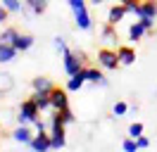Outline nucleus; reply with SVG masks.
I'll list each match as a JSON object with an SVG mask.
<instances>
[{
    "mask_svg": "<svg viewBox=\"0 0 157 152\" xmlns=\"http://www.w3.org/2000/svg\"><path fill=\"white\" fill-rule=\"evenodd\" d=\"M40 109L36 107V102L33 100H24V102L19 104V112H17V124H33L36 119H38Z\"/></svg>",
    "mask_w": 157,
    "mask_h": 152,
    "instance_id": "f257e3e1",
    "label": "nucleus"
},
{
    "mask_svg": "<svg viewBox=\"0 0 157 152\" xmlns=\"http://www.w3.org/2000/svg\"><path fill=\"white\" fill-rule=\"evenodd\" d=\"M98 64L102 66V69H107V71H114L117 66H121L117 50H112V48H102V50H98Z\"/></svg>",
    "mask_w": 157,
    "mask_h": 152,
    "instance_id": "f03ea898",
    "label": "nucleus"
},
{
    "mask_svg": "<svg viewBox=\"0 0 157 152\" xmlns=\"http://www.w3.org/2000/svg\"><path fill=\"white\" fill-rule=\"evenodd\" d=\"M29 147L33 152H45V150H52V142H50V131H38L33 138H31Z\"/></svg>",
    "mask_w": 157,
    "mask_h": 152,
    "instance_id": "7ed1b4c3",
    "label": "nucleus"
},
{
    "mask_svg": "<svg viewBox=\"0 0 157 152\" xmlns=\"http://www.w3.org/2000/svg\"><path fill=\"white\" fill-rule=\"evenodd\" d=\"M62 57H64V71H67L69 76L78 74V71L83 69V62L78 59V55L74 52V50H67V52H64Z\"/></svg>",
    "mask_w": 157,
    "mask_h": 152,
    "instance_id": "20e7f679",
    "label": "nucleus"
},
{
    "mask_svg": "<svg viewBox=\"0 0 157 152\" xmlns=\"http://www.w3.org/2000/svg\"><path fill=\"white\" fill-rule=\"evenodd\" d=\"M50 102H52V109H67L69 107V97H67V90L62 88H52L50 90Z\"/></svg>",
    "mask_w": 157,
    "mask_h": 152,
    "instance_id": "39448f33",
    "label": "nucleus"
},
{
    "mask_svg": "<svg viewBox=\"0 0 157 152\" xmlns=\"http://www.w3.org/2000/svg\"><path fill=\"white\" fill-rule=\"evenodd\" d=\"M31 138H33V133H31L29 124H17V128L12 131V140L19 142V145H29Z\"/></svg>",
    "mask_w": 157,
    "mask_h": 152,
    "instance_id": "423d86ee",
    "label": "nucleus"
},
{
    "mask_svg": "<svg viewBox=\"0 0 157 152\" xmlns=\"http://www.w3.org/2000/svg\"><path fill=\"white\" fill-rule=\"evenodd\" d=\"M128 12H126V7L121 5V2H117L114 7H109V12H107V24H112V26H117L121 19L126 17Z\"/></svg>",
    "mask_w": 157,
    "mask_h": 152,
    "instance_id": "0eeeda50",
    "label": "nucleus"
},
{
    "mask_svg": "<svg viewBox=\"0 0 157 152\" xmlns=\"http://www.w3.org/2000/svg\"><path fill=\"white\" fill-rule=\"evenodd\" d=\"M74 21H76V26L81 28V31H90V28H93V19H90L88 10H78V12H74Z\"/></svg>",
    "mask_w": 157,
    "mask_h": 152,
    "instance_id": "6e6552de",
    "label": "nucleus"
},
{
    "mask_svg": "<svg viewBox=\"0 0 157 152\" xmlns=\"http://www.w3.org/2000/svg\"><path fill=\"white\" fill-rule=\"evenodd\" d=\"M31 100L36 102L40 112H45V109H52V102H50V93H40V90H33L31 93Z\"/></svg>",
    "mask_w": 157,
    "mask_h": 152,
    "instance_id": "1a4fd4ad",
    "label": "nucleus"
},
{
    "mask_svg": "<svg viewBox=\"0 0 157 152\" xmlns=\"http://www.w3.org/2000/svg\"><path fill=\"white\" fill-rule=\"evenodd\" d=\"M31 88H33V90H40V93H50V90L55 88V83L50 81L48 76H33V78H31Z\"/></svg>",
    "mask_w": 157,
    "mask_h": 152,
    "instance_id": "9d476101",
    "label": "nucleus"
},
{
    "mask_svg": "<svg viewBox=\"0 0 157 152\" xmlns=\"http://www.w3.org/2000/svg\"><path fill=\"white\" fill-rule=\"evenodd\" d=\"M117 55H119V62H121V66H131L133 62H136V52H133V48H117Z\"/></svg>",
    "mask_w": 157,
    "mask_h": 152,
    "instance_id": "9b49d317",
    "label": "nucleus"
},
{
    "mask_svg": "<svg viewBox=\"0 0 157 152\" xmlns=\"http://www.w3.org/2000/svg\"><path fill=\"white\" fill-rule=\"evenodd\" d=\"M17 48L14 45H7V43H2L0 40V64H7V62H12L14 57H17Z\"/></svg>",
    "mask_w": 157,
    "mask_h": 152,
    "instance_id": "f8f14e48",
    "label": "nucleus"
},
{
    "mask_svg": "<svg viewBox=\"0 0 157 152\" xmlns=\"http://www.w3.org/2000/svg\"><path fill=\"white\" fill-rule=\"evenodd\" d=\"M145 33H147V28L143 26V21H140V19H136V21L128 26V40H133V43H136V40H140Z\"/></svg>",
    "mask_w": 157,
    "mask_h": 152,
    "instance_id": "ddd939ff",
    "label": "nucleus"
},
{
    "mask_svg": "<svg viewBox=\"0 0 157 152\" xmlns=\"http://www.w3.org/2000/svg\"><path fill=\"white\" fill-rule=\"evenodd\" d=\"M143 17H157V0H143L140 2L138 19H143Z\"/></svg>",
    "mask_w": 157,
    "mask_h": 152,
    "instance_id": "4468645a",
    "label": "nucleus"
},
{
    "mask_svg": "<svg viewBox=\"0 0 157 152\" xmlns=\"http://www.w3.org/2000/svg\"><path fill=\"white\" fill-rule=\"evenodd\" d=\"M12 88H14V78H12V74H10V71H0V95L12 93Z\"/></svg>",
    "mask_w": 157,
    "mask_h": 152,
    "instance_id": "2eb2a0df",
    "label": "nucleus"
},
{
    "mask_svg": "<svg viewBox=\"0 0 157 152\" xmlns=\"http://www.w3.org/2000/svg\"><path fill=\"white\" fill-rule=\"evenodd\" d=\"M86 69V66H83ZM78 71V74H74V76H69V81H67V90H78L81 86L86 83V71Z\"/></svg>",
    "mask_w": 157,
    "mask_h": 152,
    "instance_id": "dca6fc26",
    "label": "nucleus"
},
{
    "mask_svg": "<svg viewBox=\"0 0 157 152\" xmlns=\"http://www.w3.org/2000/svg\"><path fill=\"white\" fill-rule=\"evenodd\" d=\"M31 45H33V36H29V33H19L17 40H14V48H17L19 52H26Z\"/></svg>",
    "mask_w": 157,
    "mask_h": 152,
    "instance_id": "f3484780",
    "label": "nucleus"
},
{
    "mask_svg": "<svg viewBox=\"0 0 157 152\" xmlns=\"http://www.w3.org/2000/svg\"><path fill=\"white\" fill-rule=\"evenodd\" d=\"M50 142H52V150H62L67 140H64V131H50Z\"/></svg>",
    "mask_w": 157,
    "mask_h": 152,
    "instance_id": "a211bd4d",
    "label": "nucleus"
},
{
    "mask_svg": "<svg viewBox=\"0 0 157 152\" xmlns=\"http://www.w3.org/2000/svg\"><path fill=\"white\" fill-rule=\"evenodd\" d=\"M17 36H19V31H17V28H12V26H7V28H2V33H0V40H2V43H7V45H14Z\"/></svg>",
    "mask_w": 157,
    "mask_h": 152,
    "instance_id": "6ab92c4d",
    "label": "nucleus"
},
{
    "mask_svg": "<svg viewBox=\"0 0 157 152\" xmlns=\"http://www.w3.org/2000/svg\"><path fill=\"white\" fill-rule=\"evenodd\" d=\"M24 5H29L33 10V14H43L48 10V0H24Z\"/></svg>",
    "mask_w": 157,
    "mask_h": 152,
    "instance_id": "aec40b11",
    "label": "nucleus"
},
{
    "mask_svg": "<svg viewBox=\"0 0 157 152\" xmlns=\"http://www.w3.org/2000/svg\"><path fill=\"white\" fill-rule=\"evenodd\" d=\"M102 40H105V45H114L117 43V31H114L112 24H107V26L102 28Z\"/></svg>",
    "mask_w": 157,
    "mask_h": 152,
    "instance_id": "412c9836",
    "label": "nucleus"
},
{
    "mask_svg": "<svg viewBox=\"0 0 157 152\" xmlns=\"http://www.w3.org/2000/svg\"><path fill=\"white\" fill-rule=\"evenodd\" d=\"M83 71H86V81H88V83H100V81L105 78L102 71H100V69H93V66H86Z\"/></svg>",
    "mask_w": 157,
    "mask_h": 152,
    "instance_id": "4be33fe9",
    "label": "nucleus"
},
{
    "mask_svg": "<svg viewBox=\"0 0 157 152\" xmlns=\"http://www.w3.org/2000/svg\"><path fill=\"white\" fill-rule=\"evenodd\" d=\"M2 5L10 10V14H17V12H21V7H24V0H2Z\"/></svg>",
    "mask_w": 157,
    "mask_h": 152,
    "instance_id": "5701e85b",
    "label": "nucleus"
},
{
    "mask_svg": "<svg viewBox=\"0 0 157 152\" xmlns=\"http://www.w3.org/2000/svg\"><path fill=\"white\" fill-rule=\"evenodd\" d=\"M128 135H131V138H140V135H143V124L133 121L131 126H128Z\"/></svg>",
    "mask_w": 157,
    "mask_h": 152,
    "instance_id": "b1692460",
    "label": "nucleus"
},
{
    "mask_svg": "<svg viewBox=\"0 0 157 152\" xmlns=\"http://www.w3.org/2000/svg\"><path fill=\"white\" fill-rule=\"evenodd\" d=\"M128 109H131V107H128L126 102H114V107H112V114H114V116H124Z\"/></svg>",
    "mask_w": 157,
    "mask_h": 152,
    "instance_id": "393cba45",
    "label": "nucleus"
},
{
    "mask_svg": "<svg viewBox=\"0 0 157 152\" xmlns=\"http://www.w3.org/2000/svg\"><path fill=\"white\" fill-rule=\"evenodd\" d=\"M52 45H55V50H57V52H62V55H64V52L69 50V48H67V43H64V38H62V36H55V38H52Z\"/></svg>",
    "mask_w": 157,
    "mask_h": 152,
    "instance_id": "a878e982",
    "label": "nucleus"
},
{
    "mask_svg": "<svg viewBox=\"0 0 157 152\" xmlns=\"http://www.w3.org/2000/svg\"><path fill=\"white\" fill-rule=\"evenodd\" d=\"M121 147H124L126 152H136V150H138V142H136V138H131V135H128L126 140L121 142Z\"/></svg>",
    "mask_w": 157,
    "mask_h": 152,
    "instance_id": "bb28decb",
    "label": "nucleus"
},
{
    "mask_svg": "<svg viewBox=\"0 0 157 152\" xmlns=\"http://www.w3.org/2000/svg\"><path fill=\"white\" fill-rule=\"evenodd\" d=\"M71 12H78V10H86V0H67Z\"/></svg>",
    "mask_w": 157,
    "mask_h": 152,
    "instance_id": "cd10ccee",
    "label": "nucleus"
},
{
    "mask_svg": "<svg viewBox=\"0 0 157 152\" xmlns=\"http://www.w3.org/2000/svg\"><path fill=\"white\" fill-rule=\"evenodd\" d=\"M140 21H143V26L147 28V33H152V31H155V17H143Z\"/></svg>",
    "mask_w": 157,
    "mask_h": 152,
    "instance_id": "c85d7f7f",
    "label": "nucleus"
},
{
    "mask_svg": "<svg viewBox=\"0 0 157 152\" xmlns=\"http://www.w3.org/2000/svg\"><path fill=\"white\" fill-rule=\"evenodd\" d=\"M62 116H64V124H74L76 121V116H74V112H71V109H62Z\"/></svg>",
    "mask_w": 157,
    "mask_h": 152,
    "instance_id": "c756f323",
    "label": "nucleus"
},
{
    "mask_svg": "<svg viewBox=\"0 0 157 152\" xmlns=\"http://www.w3.org/2000/svg\"><path fill=\"white\" fill-rule=\"evenodd\" d=\"M33 126H36V131H50V124L43 121V119H36V121H33Z\"/></svg>",
    "mask_w": 157,
    "mask_h": 152,
    "instance_id": "7c9ffc66",
    "label": "nucleus"
},
{
    "mask_svg": "<svg viewBox=\"0 0 157 152\" xmlns=\"http://www.w3.org/2000/svg\"><path fill=\"white\" fill-rule=\"evenodd\" d=\"M136 142H138V150H145V147H150V140H147L145 135H140V138H136Z\"/></svg>",
    "mask_w": 157,
    "mask_h": 152,
    "instance_id": "2f4dec72",
    "label": "nucleus"
},
{
    "mask_svg": "<svg viewBox=\"0 0 157 152\" xmlns=\"http://www.w3.org/2000/svg\"><path fill=\"white\" fill-rule=\"evenodd\" d=\"M7 17H10V10L0 2V24H2V21H7Z\"/></svg>",
    "mask_w": 157,
    "mask_h": 152,
    "instance_id": "473e14b6",
    "label": "nucleus"
},
{
    "mask_svg": "<svg viewBox=\"0 0 157 152\" xmlns=\"http://www.w3.org/2000/svg\"><path fill=\"white\" fill-rule=\"evenodd\" d=\"M74 52H76V55H78V59H81V62L86 64V59H88V57H86V52H83V50H74Z\"/></svg>",
    "mask_w": 157,
    "mask_h": 152,
    "instance_id": "72a5a7b5",
    "label": "nucleus"
},
{
    "mask_svg": "<svg viewBox=\"0 0 157 152\" xmlns=\"http://www.w3.org/2000/svg\"><path fill=\"white\" fill-rule=\"evenodd\" d=\"M90 2H93V5H95V7H98V5H102V2H105V0H90Z\"/></svg>",
    "mask_w": 157,
    "mask_h": 152,
    "instance_id": "f704fd0d",
    "label": "nucleus"
},
{
    "mask_svg": "<svg viewBox=\"0 0 157 152\" xmlns=\"http://www.w3.org/2000/svg\"><path fill=\"white\" fill-rule=\"evenodd\" d=\"M117 2H121V5H126V2H131V0H117Z\"/></svg>",
    "mask_w": 157,
    "mask_h": 152,
    "instance_id": "c9c22d12",
    "label": "nucleus"
}]
</instances>
